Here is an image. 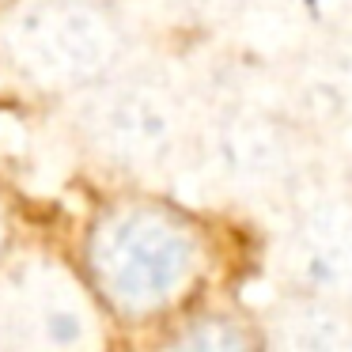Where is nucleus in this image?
<instances>
[{
  "instance_id": "6",
  "label": "nucleus",
  "mask_w": 352,
  "mask_h": 352,
  "mask_svg": "<svg viewBox=\"0 0 352 352\" xmlns=\"http://www.w3.org/2000/svg\"><path fill=\"white\" fill-rule=\"evenodd\" d=\"M4 231H8V223H4V212H0V243H4Z\"/></svg>"
},
{
  "instance_id": "4",
  "label": "nucleus",
  "mask_w": 352,
  "mask_h": 352,
  "mask_svg": "<svg viewBox=\"0 0 352 352\" xmlns=\"http://www.w3.org/2000/svg\"><path fill=\"white\" fill-rule=\"evenodd\" d=\"M276 352H352V322L333 307H296L276 329Z\"/></svg>"
},
{
  "instance_id": "2",
  "label": "nucleus",
  "mask_w": 352,
  "mask_h": 352,
  "mask_svg": "<svg viewBox=\"0 0 352 352\" xmlns=\"http://www.w3.org/2000/svg\"><path fill=\"white\" fill-rule=\"evenodd\" d=\"M107 344L87 292L46 261L0 273V352H99Z\"/></svg>"
},
{
  "instance_id": "3",
  "label": "nucleus",
  "mask_w": 352,
  "mask_h": 352,
  "mask_svg": "<svg viewBox=\"0 0 352 352\" xmlns=\"http://www.w3.org/2000/svg\"><path fill=\"white\" fill-rule=\"evenodd\" d=\"M8 54L38 84H84L114 57V27L87 4L42 0L8 27Z\"/></svg>"
},
{
  "instance_id": "1",
  "label": "nucleus",
  "mask_w": 352,
  "mask_h": 352,
  "mask_svg": "<svg viewBox=\"0 0 352 352\" xmlns=\"http://www.w3.org/2000/svg\"><path fill=\"white\" fill-rule=\"evenodd\" d=\"M99 299L125 322H148L182 303L197 280V243L155 208H122L99 220L87 243Z\"/></svg>"
},
{
  "instance_id": "5",
  "label": "nucleus",
  "mask_w": 352,
  "mask_h": 352,
  "mask_svg": "<svg viewBox=\"0 0 352 352\" xmlns=\"http://www.w3.org/2000/svg\"><path fill=\"white\" fill-rule=\"evenodd\" d=\"M160 352H258L250 329L223 314H201L170 329Z\"/></svg>"
}]
</instances>
